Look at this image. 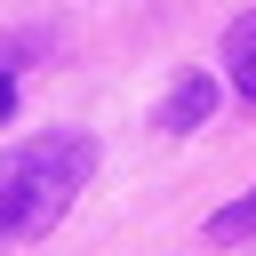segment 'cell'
Masks as SVG:
<instances>
[{"instance_id": "1", "label": "cell", "mask_w": 256, "mask_h": 256, "mask_svg": "<svg viewBox=\"0 0 256 256\" xmlns=\"http://www.w3.org/2000/svg\"><path fill=\"white\" fill-rule=\"evenodd\" d=\"M96 176V136L88 128H48L0 152V248L40 240L64 224V208L88 192Z\"/></svg>"}, {"instance_id": "2", "label": "cell", "mask_w": 256, "mask_h": 256, "mask_svg": "<svg viewBox=\"0 0 256 256\" xmlns=\"http://www.w3.org/2000/svg\"><path fill=\"white\" fill-rule=\"evenodd\" d=\"M208 112H216V80H208V72H184V80H176V88L160 96L152 128H160V136H192V128L208 120Z\"/></svg>"}, {"instance_id": "3", "label": "cell", "mask_w": 256, "mask_h": 256, "mask_svg": "<svg viewBox=\"0 0 256 256\" xmlns=\"http://www.w3.org/2000/svg\"><path fill=\"white\" fill-rule=\"evenodd\" d=\"M224 64H232V88L256 104V8H248V16L224 32Z\"/></svg>"}, {"instance_id": "4", "label": "cell", "mask_w": 256, "mask_h": 256, "mask_svg": "<svg viewBox=\"0 0 256 256\" xmlns=\"http://www.w3.org/2000/svg\"><path fill=\"white\" fill-rule=\"evenodd\" d=\"M248 232H256V192H240L232 208L208 216V240H248Z\"/></svg>"}, {"instance_id": "5", "label": "cell", "mask_w": 256, "mask_h": 256, "mask_svg": "<svg viewBox=\"0 0 256 256\" xmlns=\"http://www.w3.org/2000/svg\"><path fill=\"white\" fill-rule=\"evenodd\" d=\"M8 112H16V80L0 72V120H8Z\"/></svg>"}]
</instances>
